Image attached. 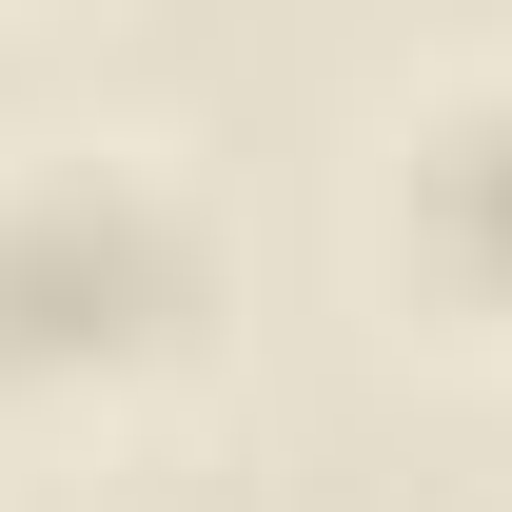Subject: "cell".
Instances as JSON below:
<instances>
[{"mask_svg":"<svg viewBox=\"0 0 512 512\" xmlns=\"http://www.w3.org/2000/svg\"><path fill=\"white\" fill-rule=\"evenodd\" d=\"M197 335V237L138 178H20L0 197V375H138Z\"/></svg>","mask_w":512,"mask_h":512,"instance_id":"obj_1","label":"cell"},{"mask_svg":"<svg viewBox=\"0 0 512 512\" xmlns=\"http://www.w3.org/2000/svg\"><path fill=\"white\" fill-rule=\"evenodd\" d=\"M414 197H434V256L473 276L512 316V99H473V119H434V158H414Z\"/></svg>","mask_w":512,"mask_h":512,"instance_id":"obj_2","label":"cell"}]
</instances>
